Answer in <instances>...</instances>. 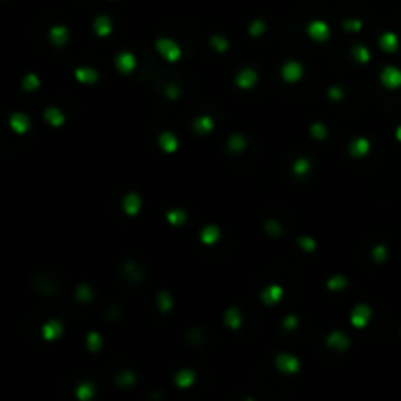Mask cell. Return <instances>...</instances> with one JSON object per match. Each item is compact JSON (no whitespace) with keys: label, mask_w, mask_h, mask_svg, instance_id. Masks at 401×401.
<instances>
[{"label":"cell","mask_w":401,"mask_h":401,"mask_svg":"<svg viewBox=\"0 0 401 401\" xmlns=\"http://www.w3.org/2000/svg\"><path fill=\"white\" fill-rule=\"evenodd\" d=\"M155 49L159 51V55H161L163 59H166L168 63H176V61L182 57V47H180L174 39H168V37L157 39Z\"/></svg>","instance_id":"obj_1"},{"label":"cell","mask_w":401,"mask_h":401,"mask_svg":"<svg viewBox=\"0 0 401 401\" xmlns=\"http://www.w3.org/2000/svg\"><path fill=\"white\" fill-rule=\"evenodd\" d=\"M380 82L390 90L401 88V69L394 67V65H388L384 71L380 72Z\"/></svg>","instance_id":"obj_2"},{"label":"cell","mask_w":401,"mask_h":401,"mask_svg":"<svg viewBox=\"0 0 401 401\" xmlns=\"http://www.w3.org/2000/svg\"><path fill=\"white\" fill-rule=\"evenodd\" d=\"M307 35L313 39V41H317V43H323V41H327L331 35V29L329 25L325 24V22H311V24L307 25Z\"/></svg>","instance_id":"obj_3"},{"label":"cell","mask_w":401,"mask_h":401,"mask_svg":"<svg viewBox=\"0 0 401 401\" xmlns=\"http://www.w3.org/2000/svg\"><path fill=\"white\" fill-rule=\"evenodd\" d=\"M370 317H372V309L368 306H356L351 313V323H353L356 329H362L370 323Z\"/></svg>","instance_id":"obj_4"},{"label":"cell","mask_w":401,"mask_h":401,"mask_svg":"<svg viewBox=\"0 0 401 401\" xmlns=\"http://www.w3.org/2000/svg\"><path fill=\"white\" fill-rule=\"evenodd\" d=\"M276 368L284 374H296L300 372V360L292 354H280L276 358Z\"/></svg>","instance_id":"obj_5"},{"label":"cell","mask_w":401,"mask_h":401,"mask_svg":"<svg viewBox=\"0 0 401 401\" xmlns=\"http://www.w3.org/2000/svg\"><path fill=\"white\" fill-rule=\"evenodd\" d=\"M304 76V67L298 61H288L282 67V78L286 82H298Z\"/></svg>","instance_id":"obj_6"},{"label":"cell","mask_w":401,"mask_h":401,"mask_svg":"<svg viewBox=\"0 0 401 401\" xmlns=\"http://www.w3.org/2000/svg\"><path fill=\"white\" fill-rule=\"evenodd\" d=\"M257 80H259V74H257V71H253V69H243V71L235 76L237 86L243 88V90L253 88V86L257 84Z\"/></svg>","instance_id":"obj_7"},{"label":"cell","mask_w":401,"mask_h":401,"mask_svg":"<svg viewBox=\"0 0 401 401\" xmlns=\"http://www.w3.org/2000/svg\"><path fill=\"white\" fill-rule=\"evenodd\" d=\"M282 298H284V290H282V286H278V284L266 286L264 292H262V302L268 304V306H276Z\"/></svg>","instance_id":"obj_8"},{"label":"cell","mask_w":401,"mask_h":401,"mask_svg":"<svg viewBox=\"0 0 401 401\" xmlns=\"http://www.w3.org/2000/svg\"><path fill=\"white\" fill-rule=\"evenodd\" d=\"M380 47L382 51H386V53H396L398 49H400V37L396 35V33H392V31H386V33H382L380 35Z\"/></svg>","instance_id":"obj_9"},{"label":"cell","mask_w":401,"mask_h":401,"mask_svg":"<svg viewBox=\"0 0 401 401\" xmlns=\"http://www.w3.org/2000/svg\"><path fill=\"white\" fill-rule=\"evenodd\" d=\"M29 125H31V121H29V118H27L25 114H22V112L12 114V118H10V127H12L16 133H20V135L27 133Z\"/></svg>","instance_id":"obj_10"},{"label":"cell","mask_w":401,"mask_h":401,"mask_svg":"<svg viewBox=\"0 0 401 401\" xmlns=\"http://www.w3.org/2000/svg\"><path fill=\"white\" fill-rule=\"evenodd\" d=\"M116 67L119 72H131L137 67V59L133 57V53H119L116 57Z\"/></svg>","instance_id":"obj_11"},{"label":"cell","mask_w":401,"mask_h":401,"mask_svg":"<svg viewBox=\"0 0 401 401\" xmlns=\"http://www.w3.org/2000/svg\"><path fill=\"white\" fill-rule=\"evenodd\" d=\"M370 139H366V137H356L353 143H351V147H349V151H351V155L353 157H364V155H368L370 153Z\"/></svg>","instance_id":"obj_12"},{"label":"cell","mask_w":401,"mask_h":401,"mask_svg":"<svg viewBox=\"0 0 401 401\" xmlns=\"http://www.w3.org/2000/svg\"><path fill=\"white\" fill-rule=\"evenodd\" d=\"M141 206H143V202L137 194H129V196L123 198V210H125L127 215H131V217L141 212Z\"/></svg>","instance_id":"obj_13"},{"label":"cell","mask_w":401,"mask_h":401,"mask_svg":"<svg viewBox=\"0 0 401 401\" xmlns=\"http://www.w3.org/2000/svg\"><path fill=\"white\" fill-rule=\"evenodd\" d=\"M159 145H161V149L165 151V153H174L176 149H178V137L174 135V133H161L159 135Z\"/></svg>","instance_id":"obj_14"},{"label":"cell","mask_w":401,"mask_h":401,"mask_svg":"<svg viewBox=\"0 0 401 401\" xmlns=\"http://www.w3.org/2000/svg\"><path fill=\"white\" fill-rule=\"evenodd\" d=\"M327 345L333 347V349H339V351H345L347 347H349V337L345 335V333H341V331H335V333H331L329 339H327Z\"/></svg>","instance_id":"obj_15"},{"label":"cell","mask_w":401,"mask_h":401,"mask_svg":"<svg viewBox=\"0 0 401 401\" xmlns=\"http://www.w3.org/2000/svg\"><path fill=\"white\" fill-rule=\"evenodd\" d=\"M63 335V325L59 321H49L47 325H43V339L45 341H57Z\"/></svg>","instance_id":"obj_16"},{"label":"cell","mask_w":401,"mask_h":401,"mask_svg":"<svg viewBox=\"0 0 401 401\" xmlns=\"http://www.w3.org/2000/svg\"><path fill=\"white\" fill-rule=\"evenodd\" d=\"M219 237H221L219 229H217V227H213V225H210V227H204V229H202V233H200L202 243H204V245H208V247H213V245L219 241Z\"/></svg>","instance_id":"obj_17"},{"label":"cell","mask_w":401,"mask_h":401,"mask_svg":"<svg viewBox=\"0 0 401 401\" xmlns=\"http://www.w3.org/2000/svg\"><path fill=\"white\" fill-rule=\"evenodd\" d=\"M49 37H51V41H53L55 45H65L67 39H69V31H67V27H63V25H55V27L49 31Z\"/></svg>","instance_id":"obj_18"},{"label":"cell","mask_w":401,"mask_h":401,"mask_svg":"<svg viewBox=\"0 0 401 401\" xmlns=\"http://www.w3.org/2000/svg\"><path fill=\"white\" fill-rule=\"evenodd\" d=\"M194 380H196V374H194L192 370H180V372L174 376V382H176L178 388H190V386L194 384Z\"/></svg>","instance_id":"obj_19"},{"label":"cell","mask_w":401,"mask_h":401,"mask_svg":"<svg viewBox=\"0 0 401 401\" xmlns=\"http://www.w3.org/2000/svg\"><path fill=\"white\" fill-rule=\"evenodd\" d=\"M194 129L198 131V133H210L213 129V119L210 116H202V118L194 119Z\"/></svg>","instance_id":"obj_20"},{"label":"cell","mask_w":401,"mask_h":401,"mask_svg":"<svg viewBox=\"0 0 401 401\" xmlns=\"http://www.w3.org/2000/svg\"><path fill=\"white\" fill-rule=\"evenodd\" d=\"M43 116H45V121H47V123H51V125H55V127L65 123V116H63V114H61L57 108H47Z\"/></svg>","instance_id":"obj_21"},{"label":"cell","mask_w":401,"mask_h":401,"mask_svg":"<svg viewBox=\"0 0 401 401\" xmlns=\"http://www.w3.org/2000/svg\"><path fill=\"white\" fill-rule=\"evenodd\" d=\"M74 76H76V80H80V82H94L96 78H98V72H96L94 69L82 67V69H76V71H74Z\"/></svg>","instance_id":"obj_22"},{"label":"cell","mask_w":401,"mask_h":401,"mask_svg":"<svg viewBox=\"0 0 401 401\" xmlns=\"http://www.w3.org/2000/svg\"><path fill=\"white\" fill-rule=\"evenodd\" d=\"M94 31H96V35L106 37V35L112 31V22H110L108 18H98L94 22Z\"/></svg>","instance_id":"obj_23"},{"label":"cell","mask_w":401,"mask_h":401,"mask_svg":"<svg viewBox=\"0 0 401 401\" xmlns=\"http://www.w3.org/2000/svg\"><path fill=\"white\" fill-rule=\"evenodd\" d=\"M225 323H227V327H231V329H239V325H241V313H239V309H235V307H229V309H227V313H225Z\"/></svg>","instance_id":"obj_24"},{"label":"cell","mask_w":401,"mask_h":401,"mask_svg":"<svg viewBox=\"0 0 401 401\" xmlns=\"http://www.w3.org/2000/svg\"><path fill=\"white\" fill-rule=\"evenodd\" d=\"M92 396H94V386H90V384H80L78 386V390H76V398L78 400L88 401Z\"/></svg>","instance_id":"obj_25"},{"label":"cell","mask_w":401,"mask_h":401,"mask_svg":"<svg viewBox=\"0 0 401 401\" xmlns=\"http://www.w3.org/2000/svg\"><path fill=\"white\" fill-rule=\"evenodd\" d=\"M353 53H354V59H356V61H360V63H368V61H370V57H372V55H370V51L364 47V45H356Z\"/></svg>","instance_id":"obj_26"},{"label":"cell","mask_w":401,"mask_h":401,"mask_svg":"<svg viewBox=\"0 0 401 401\" xmlns=\"http://www.w3.org/2000/svg\"><path fill=\"white\" fill-rule=\"evenodd\" d=\"M168 221H170L172 225H180V223L186 221V213L180 212V210H170V212H168Z\"/></svg>","instance_id":"obj_27"},{"label":"cell","mask_w":401,"mask_h":401,"mask_svg":"<svg viewBox=\"0 0 401 401\" xmlns=\"http://www.w3.org/2000/svg\"><path fill=\"white\" fill-rule=\"evenodd\" d=\"M347 286V280L343 278V276H333L329 282H327V288H329L331 292H339V290H343Z\"/></svg>","instance_id":"obj_28"},{"label":"cell","mask_w":401,"mask_h":401,"mask_svg":"<svg viewBox=\"0 0 401 401\" xmlns=\"http://www.w3.org/2000/svg\"><path fill=\"white\" fill-rule=\"evenodd\" d=\"M39 86V78L35 76V74H27L24 80V88L25 90H35Z\"/></svg>","instance_id":"obj_29"},{"label":"cell","mask_w":401,"mask_h":401,"mask_svg":"<svg viewBox=\"0 0 401 401\" xmlns=\"http://www.w3.org/2000/svg\"><path fill=\"white\" fill-rule=\"evenodd\" d=\"M229 147H231L235 153H241V151L245 149V139H243L241 135H233L231 141H229Z\"/></svg>","instance_id":"obj_30"},{"label":"cell","mask_w":401,"mask_h":401,"mask_svg":"<svg viewBox=\"0 0 401 401\" xmlns=\"http://www.w3.org/2000/svg\"><path fill=\"white\" fill-rule=\"evenodd\" d=\"M309 170V161L307 159H298L296 163H294V172L296 174H304Z\"/></svg>","instance_id":"obj_31"},{"label":"cell","mask_w":401,"mask_h":401,"mask_svg":"<svg viewBox=\"0 0 401 401\" xmlns=\"http://www.w3.org/2000/svg\"><path fill=\"white\" fill-rule=\"evenodd\" d=\"M374 259H376V262H384L388 259V247L386 245H378L374 249Z\"/></svg>","instance_id":"obj_32"},{"label":"cell","mask_w":401,"mask_h":401,"mask_svg":"<svg viewBox=\"0 0 401 401\" xmlns=\"http://www.w3.org/2000/svg\"><path fill=\"white\" fill-rule=\"evenodd\" d=\"M311 133H313V137H315V139H323V137L327 135V129H325V125H321V123H315V125L311 127Z\"/></svg>","instance_id":"obj_33"},{"label":"cell","mask_w":401,"mask_h":401,"mask_svg":"<svg viewBox=\"0 0 401 401\" xmlns=\"http://www.w3.org/2000/svg\"><path fill=\"white\" fill-rule=\"evenodd\" d=\"M88 349L94 351V353L100 349V337H98L96 333H90V335H88Z\"/></svg>","instance_id":"obj_34"},{"label":"cell","mask_w":401,"mask_h":401,"mask_svg":"<svg viewBox=\"0 0 401 401\" xmlns=\"http://www.w3.org/2000/svg\"><path fill=\"white\" fill-rule=\"evenodd\" d=\"M298 243H300V247H302V249H306V251H313V249H315V241L306 239V237H300V239H298Z\"/></svg>","instance_id":"obj_35"},{"label":"cell","mask_w":401,"mask_h":401,"mask_svg":"<svg viewBox=\"0 0 401 401\" xmlns=\"http://www.w3.org/2000/svg\"><path fill=\"white\" fill-rule=\"evenodd\" d=\"M212 43H213V47L219 49V51H225V49H227V41H225L223 37H213Z\"/></svg>","instance_id":"obj_36"},{"label":"cell","mask_w":401,"mask_h":401,"mask_svg":"<svg viewBox=\"0 0 401 401\" xmlns=\"http://www.w3.org/2000/svg\"><path fill=\"white\" fill-rule=\"evenodd\" d=\"M161 306H163V309H170L172 307V302H166V294H161Z\"/></svg>","instance_id":"obj_37"},{"label":"cell","mask_w":401,"mask_h":401,"mask_svg":"<svg viewBox=\"0 0 401 401\" xmlns=\"http://www.w3.org/2000/svg\"><path fill=\"white\" fill-rule=\"evenodd\" d=\"M296 321H298L296 317H288V319L284 321V327H294V325H296Z\"/></svg>","instance_id":"obj_38"},{"label":"cell","mask_w":401,"mask_h":401,"mask_svg":"<svg viewBox=\"0 0 401 401\" xmlns=\"http://www.w3.org/2000/svg\"><path fill=\"white\" fill-rule=\"evenodd\" d=\"M396 139H398V141L401 143V125H400V127H398V129H396Z\"/></svg>","instance_id":"obj_39"}]
</instances>
